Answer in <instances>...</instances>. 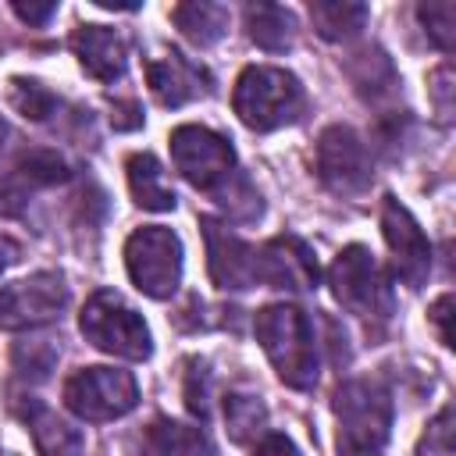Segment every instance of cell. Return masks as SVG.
<instances>
[{
  "label": "cell",
  "instance_id": "6da1fadb",
  "mask_svg": "<svg viewBox=\"0 0 456 456\" xmlns=\"http://www.w3.org/2000/svg\"><path fill=\"white\" fill-rule=\"evenodd\" d=\"M253 331L289 388L306 392L317 385V338L310 317L299 306H285V303L264 306L253 321Z\"/></svg>",
  "mask_w": 456,
  "mask_h": 456
},
{
  "label": "cell",
  "instance_id": "7a4b0ae2",
  "mask_svg": "<svg viewBox=\"0 0 456 456\" xmlns=\"http://www.w3.org/2000/svg\"><path fill=\"white\" fill-rule=\"evenodd\" d=\"M338 456H381L392 428V399L378 381L356 378L335 392Z\"/></svg>",
  "mask_w": 456,
  "mask_h": 456
},
{
  "label": "cell",
  "instance_id": "3957f363",
  "mask_svg": "<svg viewBox=\"0 0 456 456\" xmlns=\"http://www.w3.org/2000/svg\"><path fill=\"white\" fill-rule=\"evenodd\" d=\"M232 103H235V114L246 128L271 132V128H281V125L299 118L303 89H299L296 75H289L281 68L256 64V68H246L239 75Z\"/></svg>",
  "mask_w": 456,
  "mask_h": 456
},
{
  "label": "cell",
  "instance_id": "277c9868",
  "mask_svg": "<svg viewBox=\"0 0 456 456\" xmlns=\"http://www.w3.org/2000/svg\"><path fill=\"white\" fill-rule=\"evenodd\" d=\"M328 285L331 296L363 321H385L392 314V285L363 246H349L335 256L328 271Z\"/></svg>",
  "mask_w": 456,
  "mask_h": 456
},
{
  "label": "cell",
  "instance_id": "5b68a950",
  "mask_svg": "<svg viewBox=\"0 0 456 456\" xmlns=\"http://www.w3.org/2000/svg\"><path fill=\"white\" fill-rule=\"evenodd\" d=\"M78 328H82L86 342H93L96 349L121 356V360H146L153 349L142 317L118 292H96L86 303Z\"/></svg>",
  "mask_w": 456,
  "mask_h": 456
},
{
  "label": "cell",
  "instance_id": "8992f818",
  "mask_svg": "<svg viewBox=\"0 0 456 456\" xmlns=\"http://www.w3.org/2000/svg\"><path fill=\"white\" fill-rule=\"evenodd\" d=\"M125 267L139 292L150 299H167L182 278V242L171 228L150 224L128 235L125 242Z\"/></svg>",
  "mask_w": 456,
  "mask_h": 456
},
{
  "label": "cell",
  "instance_id": "52a82bcc",
  "mask_svg": "<svg viewBox=\"0 0 456 456\" xmlns=\"http://www.w3.org/2000/svg\"><path fill=\"white\" fill-rule=\"evenodd\" d=\"M135 403H139L135 378L118 367H86L64 381V406L93 424L125 417L128 410H135Z\"/></svg>",
  "mask_w": 456,
  "mask_h": 456
},
{
  "label": "cell",
  "instance_id": "ba28073f",
  "mask_svg": "<svg viewBox=\"0 0 456 456\" xmlns=\"http://www.w3.org/2000/svg\"><path fill=\"white\" fill-rule=\"evenodd\" d=\"M171 160L178 175L203 192H214L235 171V153L228 139L203 125H182L171 132Z\"/></svg>",
  "mask_w": 456,
  "mask_h": 456
},
{
  "label": "cell",
  "instance_id": "9c48e42d",
  "mask_svg": "<svg viewBox=\"0 0 456 456\" xmlns=\"http://www.w3.org/2000/svg\"><path fill=\"white\" fill-rule=\"evenodd\" d=\"M68 303V285L53 271L28 274L7 289H0V328L4 331H32L39 324H50L61 317Z\"/></svg>",
  "mask_w": 456,
  "mask_h": 456
},
{
  "label": "cell",
  "instance_id": "30bf717a",
  "mask_svg": "<svg viewBox=\"0 0 456 456\" xmlns=\"http://www.w3.org/2000/svg\"><path fill=\"white\" fill-rule=\"evenodd\" d=\"M317 175L331 192H363L370 185V153L363 139L346 125L324 128L317 139Z\"/></svg>",
  "mask_w": 456,
  "mask_h": 456
},
{
  "label": "cell",
  "instance_id": "8fae6325",
  "mask_svg": "<svg viewBox=\"0 0 456 456\" xmlns=\"http://www.w3.org/2000/svg\"><path fill=\"white\" fill-rule=\"evenodd\" d=\"M381 232H385V242L392 249V260H395V274L410 285V289H420L428 281V271H431V246L420 232V224L410 217V210L395 200V196H385V207H381Z\"/></svg>",
  "mask_w": 456,
  "mask_h": 456
},
{
  "label": "cell",
  "instance_id": "7c38bea8",
  "mask_svg": "<svg viewBox=\"0 0 456 456\" xmlns=\"http://www.w3.org/2000/svg\"><path fill=\"white\" fill-rule=\"evenodd\" d=\"M203 239H207V267L214 285L221 289H249L256 285V249L246 246L228 224L203 217Z\"/></svg>",
  "mask_w": 456,
  "mask_h": 456
},
{
  "label": "cell",
  "instance_id": "4fadbf2b",
  "mask_svg": "<svg viewBox=\"0 0 456 456\" xmlns=\"http://www.w3.org/2000/svg\"><path fill=\"white\" fill-rule=\"evenodd\" d=\"M256 281L271 289H310L317 285V260L314 249L296 235H278L256 249Z\"/></svg>",
  "mask_w": 456,
  "mask_h": 456
},
{
  "label": "cell",
  "instance_id": "5bb4252c",
  "mask_svg": "<svg viewBox=\"0 0 456 456\" xmlns=\"http://www.w3.org/2000/svg\"><path fill=\"white\" fill-rule=\"evenodd\" d=\"M146 78H150L153 96L164 107H182V103H189V100H196V96H203L210 89V75L200 64H192L189 57L175 53V50L157 57V61H150L146 64Z\"/></svg>",
  "mask_w": 456,
  "mask_h": 456
},
{
  "label": "cell",
  "instance_id": "9a60e30c",
  "mask_svg": "<svg viewBox=\"0 0 456 456\" xmlns=\"http://www.w3.org/2000/svg\"><path fill=\"white\" fill-rule=\"evenodd\" d=\"M71 50L78 57V64L96 78V82H114L125 71L128 61V46L121 39V32L107 28V25H82L71 36Z\"/></svg>",
  "mask_w": 456,
  "mask_h": 456
},
{
  "label": "cell",
  "instance_id": "2e32d148",
  "mask_svg": "<svg viewBox=\"0 0 456 456\" xmlns=\"http://www.w3.org/2000/svg\"><path fill=\"white\" fill-rule=\"evenodd\" d=\"M18 417L28 424L39 456H82V431L64 417H57L39 399H21Z\"/></svg>",
  "mask_w": 456,
  "mask_h": 456
},
{
  "label": "cell",
  "instance_id": "e0dca14e",
  "mask_svg": "<svg viewBox=\"0 0 456 456\" xmlns=\"http://www.w3.org/2000/svg\"><path fill=\"white\" fill-rule=\"evenodd\" d=\"M128 189L142 210H175V192L153 153L128 157Z\"/></svg>",
  "mask_w": 456,
  "mask_h": 456
},
{
  "label": "cell",
  "instance_id": "ac0fdd59",
  "mask_svg": "<svg viewBox=\"0 0 456 456\" xmlns=\"http://www.w3.org/2000/svg\"><path fill=\"white\" fill-rule=\"evenodd\" d=\"M246 28H249V39L267 53H281L296 39V18H292V11L278 7V4H249Z\"/></svg>",
  "mask_w": 456,
  "mask_h": 456
},
{
  "label": "cell",
  "instance_id": "d6986e66",
  "mask_svg": "<svg viewBox=\"0 0 456 456\" xmlns=\"http://www.w3.org/2000/svg\"><path fill=\"white\" fill-rule=\"evenodd\" d=\"M171 18H175V25L182 28V36H185L189 43H196V46L217 43V39L228 32V21H232L228 7H224V4H210V0L178 4V7L171 11Z\"/></svg>",
  "mask_w": 456,
  "mask_h": 456
},
{
  "label": "cell",
  "instance_id": "ffe728a7",
  "mask_svg": "<svg viewBox=\"0 0 456 456\" xmlns=\"http://www.w3.org/2000/svg\"><path fill=\"white\" fill-rule=\"evenodd\" d=\"M310 21L324 39H346L363 28L367 21V4H349V0H317L310 4Z\"/></svg>",
  "mask_w": 456,
  "mask_h": 456
},
{
  "label": "cell",
  "instance_id": "44dd1931",
  "mask_svg": "<svg viewBox=\"0 0 456 456\" xmlns=\"http://www.w3.org/2000/svg\"><path fill=\"white\" fill-rule=\"evenodd\" d=\"M150 445L157 456H214L210 438L200 428L178 420H157L150 428Z\"/></svg>",
  "mask_w": 456,
  "mask_h": 456
},
{
  "label": "cell",
  "instance_id": "7402d4cb",
  "mask_svg": "<svg viewBox=\"0 0 456 456\" xmlns=\"http://www.w3.org/2000/svg\"><path fill=\"white\" fill-rule=\"evenodd\" d=\"M224 424H228L232 442H239V445L253 442L264 431V424H267V410H264L260 395L242 392V388L228 392L224 395Z\"/></svg>",
  "mask_w": 456,
  "mask_h": 456
},
{
  "label": "cell",
  "instance_id": "603a6c76",
  "mask_svg": "<svg viewBox=\"0 0 456 456\" xmlns=\"http://www.w3.org/2000/svg\"><path fill=\"white\" fill-rule=\"evenodd\" d=\"M11 96H14V107H18L25 118H32V121H43V118H50V114L57 110V96L46 93L39 82L14 78V82H11Z\"/></svg>",
  "mask_w": 456,
  "mask_h": 456
},
{
  "label": "cell",
  "instance_id": "cb8c5ba5",
  "mask_svg": "<svg viewBox=\"0 0 456 456\" xmlns=\"http://www.w3.org/2000/svg\"><path fill=\"white\" fill-rule=\"evenodd\" d=\"M420 21L428 25V36L442 46L452 50V25H456V4L452 0H438V4H420Z\"/></svg>",
  "mask_w": 456,
  "mask_h": 456
},
{
  "label": "cell",
  "instance_id": "d4e9b609",
  "mask_svg": "<svg viewBox=\"0 0 456 456\" xmlns=\"http://www.w3.org/2000/svg\"><path fill=\"white\" fill-rule=\"evenodd\" d=\"M185 406L189 413H196L200 420H207L210 413V374L200 360H189V374H185Z\"/></svg>",
  "mask_w": 456,
  "mask_h": 456
},
{
  "label": "cell",
  "instance_id": "484cf974",
  "mask_svg": "<svg viewBox=\"0 0 456 456\" xmlns=\"http://www.w3.org/2000/svg\"><path fill=\"white\" fill-rule=\"evenodd\" d=\"M21 175L32 182V185H53V182H64L68 178V167L57 153H32L21 160Z\"/></svg>",
  "mask_w": 456,
  "mask_h": 456
},
{
  "label": "cell",
  "instance_id": "4316f807",
  "mask_svg": "<svg viewBox=\"0 0 456 456\" xmlns=\"http://www.w3.org/2000/svg\"><path fill=\"white\" fill-rule=\"evenodd\" d=\"M420 456H452V410L449 406L431 420L420 442Z\"/></svg>",
  "mask_w": 456,
  "mask_h": 456
},
{
  "label": "cell",
  "instance_id": "83f0119b",
  "mask_svg": "<svg viewBox=\"0 0 456 456\" xmlns=\"http://www.w3.org/2000/svg\"><path fill=\"white\" fill-rule=\"evenodd\" d=\"M14 14L21 18V21H28V25H46L53 14H57V4H25V0H14Z\"/></svg>",
  "mask_w": 456,
  "mask_h": 456
},
{
  "label": "cell",
  "instance_id": "f1b7e54d",
  "mask_svg": "<svg viewBox=\"0 0 456 456\" xmlns=\"http://www.w3.org/2000/svg\"><path fill=\"white\" fill-rule=\"evenodd\" d=\"M253 456H299L296 445L285 438V435H264L253 449Z\"/></svg>",
  "mask_w": 456,
  "mask_h": 456
},
{
  "label": "cell",
  "instance_id": "f546056e",
  "mask_svg": "<svg viewBox=\"0 0 456 456\" xmlns=\"http://www.w3.org/2000/svg\"><path fill=\"white\" fill-rule=\"evenodd\" d=\"M449 310H452V296L445 292L435 306H431V321H435V328H438V338H442V346H452V331H449Z\"/></svg>",
  "mask_w": 456,
  "mask_h": 456
},
{
  "label": "cell",
  "instance_id": "4dcf8cb0",
  "mask_svg": "<svg viewBox=\"0 0 456 456\" xmlns=\"http://www.w3.org/2000/svg\"><path fill=\"white\" fill-rule=\"evenodd\" d=\"M110 121H114V128H139L142 125V114H139L135 103H121V107H114Z\"/></svg>",
  "mask_w": 456,
  "mask_h": 456
},
{
  "label": "cell",
  "instance_id": "1f68e13d",
  "mask_svg": "<svg viewBox=\"0 0 456 456\" xmlns=\"http://www.w3.org/2000/svg\"><path fill=\"white\" fill-rule=\"evenodd\" d=\"M14 260H18V242H14L11 235H4V232H0V271H4V267H11Z\"/></svg>",
  "mask_w": 456,
  "mask_h": 456
},
{
  "label": "cell",
  "instance_id": "d6a6232c",
  "mask_svg": "<svg viewBox=\"0 0 456 456\" xmlns=\"http://www.w3.org/2000/svg\"><path fill=\"white\" fill-rule=\"evenodd\" d=\"M4 132H7V128H4V121H0V139H4Z\"/></svg>",
  "mask_w": 456,
  "mask_h": 456
}]
</instances>
